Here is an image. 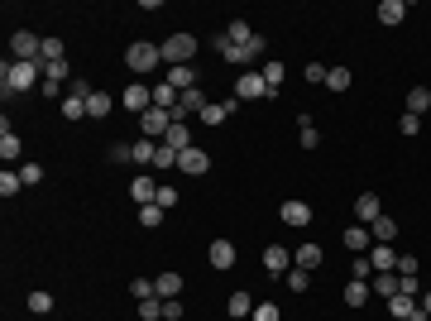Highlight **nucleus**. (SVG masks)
Masks as SVG:
<instances>
[{
    "label": "nucleus",
    "mask_w": 431,
    "mask_h": 321,
    "mask_svg": "<svg viewBox=\"0 0 431 321\" xmlns=\"http://www.w3.org/2000/svg\"><path fill=\"white\" fill-rule=\"evenodd\" d=\"M168 86H177V91H192V86H201V77H196V67L187 62V67H168Z\"/></svg>",
    "instance_id": "dca6fc26"
},
{
    "label": "nucleus",
    "mask_w": 431,
    "mask_h": 321,
    "mask_svg": "<svg viewBox=\"0 0 431 321\" xmlns=\"http://www.w3.org/2000/svg\"><path fill=\"white\" fill-rule=\"evenodd\" d=\"M139 225H144V230H158V225H163V206H158V201L139 206Z\"/></svg>",
    "instance_id": "e433bc0d"
},
{
    "label": "nucleus",
    "mask_w": 431,
    "mask_h": 321,
    "mask_svg": "<svg viewBox=\"0 0 431 321\" xmlns=\"http://www.w3.org/2000/svg\"><path fill=\"white\" fill-rule=\"evenodd\" d=\"M177 201V187H168V182H158V206H163V211H168V206H173Z\"/></svg>",
    "instance_id": "603ef678"
},
{
    "label": "nucleus",
    "mask_w": 431,
    "mask_h": 321,
    "mask_svg": "<svg viewBox=\"0 0 431 321\" xmlns=\"http://www.w3.org/2000/svg\"><path fill=\"white\" fill-rule=\"evenodd\" d=\"M225 39L235 43V48H245V43L254 39V29H250V24H245V20H235V24H230V29H225Z\"/></svg>",
    "instance_id": "a19ab883"
},
{
    "label": "nucleus",
    "mask_w": 431,
    "mask_h": 321,
    "mask_svg": "<svg viewBox=\"0 0 431 321\" xmlns=\"http://www.w3.org/2000/svg\"><path fill=\"white\" fill-rule=\"evenodd\" d=\"M354 216H359V225H374L384 216V201L374 197V192H359V197H354Z\"/></svg>",
    "instance_id": "f8f14e48"
},
{
    "label": "nucleus",
    "mask_w": 431,
    "mask_h": 321,
    "mask_svg": "<svg viewBox=\"0 0 431 321\" xmlns=\"http://www.w3.org/2000/svg\"><path fill=\"white\" fill-rule=\"evenodd\" d=\"M264 48H269V39H264V34H254V39L245 43V48H235V43L225 39V34H216V53L230 62V67H254V62L264 58Z\"/></svg>",
    "instance_id": "f257e3e1"
},
{
    "label": "nucleus",
    "mask_w": 431,
    "mask_h": 321,
    "mask_svg": "<svg viewBox=\"0 0 431 321\" xmlns=\"http://www.w3.org/2000/svg\"><path fill=\"white\" fill-rule=\"evenodd\" d=\"M225 312H230V321H250V317H254V298H250V293L240 288V293H230Z\"/></svg>",
    "instance_id": "2eb2a0df"
},
{
    "label": "nucleus",
    "mask_w": 431,
    "mask_h": 321,
    "mask_svg": "<svg viewBox=\"0 0 431 321\" xmlns=\"http://www.w3.org/2000/svg\"><path fill=\"white\" fill-rule=\"evenodd\" d=\"M82 116H86V96H72V91H67V96H62V120H82Z\"/></svg>",
    "instance_id": "c9c22d12"
},
{
    "label": "nucleus",
    "mask_w": 431,
    "mask_h": 321,
    "mask_svg": "<svg viewBox=\"0 0 431 321\" xmlns=\"http://www.w3.org/2000/svg\"><path fill=\"white\" fill-rule=\"evenodd\" d=\"M111 111H116V101L106 96V91H91V96H86V116H91V120H106Z\"/></svg>",
    "instance_id": "393cba45"
},
{
    "label": "nucleus",
    "mask_w": 431,
    "mask_h": 321,
    "mask_svg": "<svg viewBox=\"0 0 431 321\" xmlns=\"http://www.w3.org/2000/svg\"><path fill=\"white\" fill-rule=\"evenodd\" d=\"M417 307H422V312L431 317V293H422V298H417Z\"/></svg>",
    "instance_id": "4d7b16f0"
},
{
    "label": "nucleus",
    "mask_w": 431,
    "mask_h": 321,
    "mask_svg": "<svg viewBox=\"0 0 431 321\" xmlns=\"http://www.w3.org/2000/svg\"><path fill=\"white\" fill-rule=\"evenodd\" d=\"M43 81H58V86H67V81H72V67H67V58H62V62H43Z\"/></svg>",
    "instance_id": "473e14b6"
},
{
    "label": "nucleus",
    "mask_w": 431,
    "mask_h": 321,
    "mask_svg": "<svg viewBox=\"0 0 431 321\" xmlns=\"http://www.w3.org/2000/svg\"><path fill=\"white\" fill-rule=\"evenodd\" d=\"M398 135H422V116H408V111H403V120H398Z\"/></svg>",
    "instance_id": "09e8293b"
},
{
    "label": "nucleus",
    "mask_w": 431,
    "mask_h": 321,
    "mask_svg": "<svg viewBox=\"0 0 431 321\" xmlns=\"http://www.w3.org/2000/svg\"><path fill=\"white\" fill-rule=\"evenodd\" d=\"M149 106H154V86H144V81H130V86H125V111H139V116H144Z\"/></svg>",
    "instance_id": "1a4fd4ad"
},
{
    "label": "nucleus",
    "mask_w": 431,
    "mask_h": 321,
    "mask_svg": "<svg viewBox=\"0 0 431 321\" xmlns=\"http://www.w3.org/2000/svg\"><path fill=\"white\" fill-rule=\"evenodd\" d=\"M20 187H24V178H20V173H10V168L0 173V197H15Z\"/></svg>",
    "instance_id": "37998d69"
},
{
    "label": "nucleus",
    "mask_w": 431,
    "mask_h": 321,
    "mask_svg": "<svg viewBox=\"0 0 431 321\" xmlns=\"http://www.w3.org/2000/svg\"><path fill=\"white\" fill-rule=\"evenodd\" d=\"M177 101H182V91H177V86H168V81H158V86H154V106L177 111Z\"/></svg>",
    "instance_id": "c85d7f7f"
},
{
    "label": "nucleus",
    "mask_w": 431,
    "mask_h": 321,
    "mask_svg": "<svg viewBox=\"0 0 431 321\" xmlns=\"http://www.w3.org/2000/svg\"><path fill=\"white\" fill-rule=\"evenodd\" d=\"M398 278H417V259H412V254L398 259Z\"/></svg>",
    "instance_id": "864d4df0"
},
{
    "label": "nucleus",
    "mask_w": 431,
    "mask_h": 321,
    "mask_svg": "<svg viewBox=\"0 0 431 321\" xmlns=\"http://www.w3.org/2000/svg\"><path fill=\"white\" fill-rule=\"evenodd\" d=\"M369 235H374V244H388L393 235H398V221H393V216H379V221L369 225Z\"/></svg>",
    "instance_id": "c756f323"
},
{
    "label": "nucleus",
    "mask_w": 431,
    "mask_h": 321,
    "mask_svg": "<svg viewBox=\"0 0 431 321\" xmlns=\"http://www.w3.org/2000/svg\"><path fill=\"white\" fill-rule=\"evenodd\" d=\"M29 312H34V317H43V312H53V293H43V288H34V293H29Z\"/></svg>",
    "instance_id": "ea45409f"
},
{
    "label": "nucleus",
    "mask_w": 431,
    "mask_h": 321,
    "mask_svg": "<svg viewBox=\"0 0 431 321\" xmlns=\"http://www.w3.org/2000/svg\"><path fill=\"white\" fill-rule=\"evenodd\" d=\"M297 130H302V135H297V144H302V149H316V144H321V130L312 125V116H302V120H297Z\"/></svg>",
    "instance_id": "72a5a7b5"
},
{
    "label": "nucleus",
    "mask_w": 431,
    "mask_h": 321,
    "mask_svg": "<svg viewBox=\"0 0 431 321\" xmlns=\"http://www.w3.org/2000/svg\"><path fill=\"white\" fill-rule=\"evenodd\" d=\"M369 264H374V274H393V264H398L393 244H374V249H369Z\"/></svg>",
    "instance_id": "412c9836"
},
{
    "label": "nucleus",
    "mask_w": 431,
    "mask_h": 321,
    "mask_svg": "<svg viewBox=\"0 0 431 321\" xmlns=\"http://www.w3.org/2000/svg\"><path fill=\"white\" fill-rule=\"evenodd\" d=\"M20 178H24V187H39V182H43V168H39V163H20Z\"/></svg>",
    "instance_id": "8fccbe9b"
},
{
    "label": "nucleus",
    "mask_w": 431,
    "mask_h": 321,
    "mask_svg": "<svg viewBox=\"0 0 431 321\" xmlns=\"http://www.w3.org/2000/svg\"><path fill=\"white\" fill-rule=\"evenodd\" d=\"M283 283H288V288H293V293H307V288H312V274H307V269H288V274H283Z\"/></svg>",
    "instance_id": "4c0bfd02"
},
{
    "label": "nucleus",
    "mask_w": 431,
    "mask_h": 321,
    "mask_svg": "<svg viewBox=\"0 0 431 321\" xmlns=\"http://www.w3.org/2000/svg\"><path fill=\"white\" fill-rule=\"evenodd\" d=\"M125 62H130V72H154V67H163V48L149 39H135L125 48Z\"/></svg>",
    "instance_id": "7ed1b4c3"
},
{
    "label": "nucleus",
    "mask_w": 431,
    "mask_h": 321,
    "mask_svg": "<svg viewBox=\"0 0 431 321\" xmlns=\"http://www.w3.org/2000/svg\"><path fill=\"white\" fill-rule=\"evenodd\" d=\"M10 53L20 62H39V53H43V39L39 34H29V29H20L15 39H10Z\"/></svg>",
    "instance_id": "0eeeda50"
},
{
    "label": "nucleus",
    "mask_w": 431,
    "mask_h": 321,
    "mask_svg": "<svg viewBox=\"0 0 431 321\" xmlns=\"http://www.w3.org/2000/svg\"><path fill=\"white\" fill-rule=\"evenodd\" d=\"M250 321H278V302H254V317Z\"/></svg>",
    "instance_id": "3c124183"
},
{
    "label": "nucleus",
    "mask_w": 431,
    "mask_h": 321,
    "mask_svg": "<svg viewBox=\"0 0 431 321\" xmlns=\"http://www.w3.org/2000/svg\"><path fill=\"white\" fill-rule=\"evenodd\" d=\"M431 111V91L427 86H412L408 91V116H427Z\"/></svg>",
    "instance_id": "cd10ccee"
},
{
    "label": "nucleus",
    "mask_w": 431,
    "mask_h": 321,
    "mask_svg": "<svg viewBox=\"0 0 431 321\" xmlns=\"http://www.w3.org/2000/svg\"><path fill=\"white\" fill-rule=\"evenodd\" d=\"M130 298H135V302L158 298V293H154V278H135V283H130Z\"/></svg>",
    "instance_id": "79ce46f5"
},
{
    "label": "nucleus",
    "mask_w": 431,
    "mask_h": 321,
    "mask_svg": "<svg viewBox=\"0 0 431 321\" xmlns=\"http://www.w3.org/2000/svg\"><path fill=\"white\" fill-rule=\"evenodd\" d=\"M62 58H67L62 39H58V34H48V39H43V53H39V67H43V62H62Z\"/></svg>",
    "instance_id": "7c9ffc66"
},
{
    "label": "nucleus",
    "mask_w": 431,
    "mask_h": 321,
    "mask_svg": "<svg viewBox=\"0 0 431 321\" xmlns=\"http://www.w3.org/2000/svg\"><path fill=\"white\" fill-rule=\"evenodd\" d=\"M196 58V39L192 34H173V39H163V67H187Z\"/></svg>",
    "instance_id": "20e7f679"
},
{
    "label": "nucleus",
    "mask_w": 431,
    "mask_h": 321,
    "mask_svg": "<svg viewBox=\"0 0 431 321\" xmlns=\"http://www.w3.org/2000/svg\"><path fill=\"white\" fill-rule=\"evenodd\" d=\"M408 20V5H403V0H384V5H379V24H403Z\"/></svg>",
    "instance_id": "b1692460"
},
{
    "label": "nucleus",
    "mask_w": 431,
    "mask_h": 321,
    "mask_svg": "<svg viewBox=\"0 0 431 321\" xmlns=\"http://www.w3.org/2000/svg\"><path fill=\"white\" fill-rule=\"evenodd\" d=\"M154 168H177V149H168V144L158 140V154H154Z\"/></svg>",
    "instance_id": "49530a36"
},
{
    "label": "nucleus",
    "mask_w": 431,
    "mask_h": 321,
    "mask_svg": "<svg viewBox=\"0 0 431 321\" xmlns=\"http://www.w3.org/2000/svg\"><path fill=\"white\" fill-rule=\"evenodd\" d=\"M24 154V144H20V135H10V130H5V135H0V159L5 163H15Z\"/></svg>",
    "instance_id": "f704fd0d"
},
{
    "label": "nucleus",
    "mask_w": 431,
    "mask_h": 321,
    "mask_svg": "<svg viewBox=\"0 0 431 321\" xmlns=\"http://www.w3.org/2000/svg\"><path fill=\"white\" fill-rule=\"evenodd\" d=\"M206 259H211V269H220V274H225V269H235V259H240L235 240H216V244H211V254H206Z\"/></svg>",
    "instance_id": "ddd939ff"
},
{
    "label": "nucleus",
    "mask_w": 431,
    "mask_h": 321,
    "mask_svg": "<svg viewBox=\"0 0 431 321\" xmlns=\"http://www.w3.org/2000/svg\"><path fill=\"white\" fill-rule=\"evenodd\" d=\"M369 288H374V293H379L384 302H388L393 293H398V278H393V274H374V278H369Z\"/></svg>",
    "instance_id": "58836bf2"
},
{
    "label": "nucleus",
    "mask_w": 431,
    "mask_h": 321,
    "mask_svg": "<svg viewBox=\"0 0 431 321\" xmlns=\"http://www.w3.org/2000/svg\"><path fill=\"white\" fill-rule=\"evenodd\" d=\"M259 96H274V91H269V81H264V72H240L235 101H259Z\"/></svg>",
    "instance_id": "423d86ee"
},
{
    "label": "nucleus",
    "mask_w": 431,
    "mask_h": 321,
    "mask_svg": "<svg viewBox=\"0 0 431 321\" xmlns=\"http://www.w3.org/2000/svg\"><path fill=\"white\" fill-rule=\"evenodd\" d=\"M39 81V62H20V58H10L5 67H0V96L10 101L15 91H29Z\"/></svg>",
    "instance_id": "f03ea898"
},
{
    "label": "nucleus",
    "mask_w": 431,
    "mask_h": 321,
    "mask_svg": "<svg viewBox=\"0 0 431 321\" xmlns=\"http://www.w3.org/2000/svg\"><path fill=\"white\" fill-rule=\"evenodd\" d=\"M369 298H374V288H369V283H359V278H350V283H345V307H354V312H359V307H364Z\"/></svg>",
    "instance_id": "4be33fe9"
},
{
    "label": "nucleus",
    "mask_w": 431,
    "mask_h": 321,
    "mask_svg": "<svg viewBox=\"0 0 431 321\" xmlns=\"http://www.w3.org/2000/svg\"><path fill=\"white\" fill-rule=\"evenodd\" d=\"M412 312H417V298H412V293H393L388 298V321H408Z\"/></svg>",
    "instance_id": "f3484780"
},
{
    "label": "nucleus",
    "mask_w": 431,
    "mask_h": 321,
    "mask_svg": "<svg viewBox=\"0 0 431 321\" xmlns=\"http://www.w3.org/2000/svg\"><path fill=\"white\" fill-rule=\"evenodd\" d=\"M177 168H182V173H192V178H201V173H206V168H211V159H206V149H182V154H177Z\"/></svg>",
    "instance_id": "9b49d317"
},
{
    "label": "nucleus",
    "mask_w": 431,
    "mask_h": 321,
    "mask_svg": "<svg viewBox=\"0 0 431 321\" xmlns=\"http://www.w3.org/2000/svg\"><path fill=\"white\" fill-rule=\"evenodd\" d=\"M158 154V140H135L130 144V163H154Z\"/></svg>",
    "instance_id": "2f4dec72"
},
{
    "label": "nucleus",
    "mask_w": 431,
    "mask_h": 321,
    "mask_svg": "<svg viewBox=\"0 0 431 321\" xmlns=\"http://www.w3.org/2000/svg\"><path fill=\"white\" fill-rule=\"evenodd\" d=\"M111 163H130V144H111Z\"/></svg>",
    "instance_id": "6e6d98bb"
},
{
    "label": "nucleus",
    "mask_w": 431,
    "mask_h": 321,
    "mask_svg": "<svg viewBox=\"0 0 431 321\" xmlns=\"http://www.w3.org/2000/svg\"><path fill=\"white\" fill-rule=\"evenodd\" d=\"M163 321H182V302H177V298L163 302Z\"/></svg>",
    "instance_id": "5fc2aeb1"
},
{
    "label": "nucleus",
    "mask_w": 431,
    "mask_h": 321,
    "mask_svg": "<svg viewBox=\"0 0 431 321\" xmlns=\"http://www.w3.org/2000/svg\"><path fill=\"white\" fill-rule=\"evenodd\" d=\"M139 317H144V321H163V298H149V302H139Z\"/></svg>",
    "instance_id": "a18cd8bd"
},
{
    "label": "nucleus",
    "mask_w": 431,
    "mask_h": 321,
    "mask_svg": "<svg viewBox=\"0 0 431 321\" xmlns=\"http://www.w3.org/2000/svg\"><path fill=\"white\" fill-rule=\"evenodd\" d=\"M235 106H240L235 96H230V101H206V106H201V125H225Z\"/></svg>",
    "instance_id": "4468645a"
},
{
    "label": "nucleus",
    "mask_w": 431,
    "mask_h": 321,
    "mask_svg": "<svg viewBox=\"0 0 431 321\" xmlns=\"http://www.w3.org/2000/svg\"><path fill=\"white\" fill-rule=\"evenodd\" d=\"M326 86H331V91H345V86H350V67H331V72H326Z\"/></svg>",
    "instance_id": "c03bdc74"
},
{
    "label": "nucleus",
    "mask_w": 431,
    "mask_h": 321,
    "mask_svg": "<svg viewBox=\"0 0 431 321\" xmlns=\"http://www.w3.org/2000/svg\"><path fill=\"white\" fill-rule=\"evenodd\" d=\"M264 269H269L274 278H283V274L293 269V254H288L283 244H264Z\"/></svg>",
    "instance_id": "9d476101"
},
{
    "label": "nucleus",
    "mask_w": 431,
    "mask_h": 321,
    "mask_svg": "<svg viewBox=\"0 0 431 321\" xmlns=\"http://www.w3.org/2000/svg\"><path fill=\"white\" fill-rule=\"evenodd\" d=\"M154 293H158L163 302L177 298V293H182V274H158V278H154Z\"/></svg>",
    "instance_id": "a878e982"
},
{
    "label": "nucleus",
    "mask_w": 431,
    "mask_h": 321,
    "mask_svg": "<svg viewBox=\"0 0 431 321\" xmlns=\"http://www.w3.org/2000/svg\"><path fill=\"white\" fill-rule=\"evenodd\" d=\"M259 72H264V81H269V91H274V96H278V86H283V77H288V67H283V62H278V58H269V62H264V67H259Z\"/></svg>",
    "instance_id": "bb28decb"
},
{
    "label": "nucleus",
    "mask_w": 431,
    "mask_h": 321,
    "mask_svg": "<svg viewBox=\"0 0 431 321\" xmlns=\"http://www.w3.org/2000/svg\"><path fill=\"white\" fill-rule=\"evenodd\" d=\"M293 264H297V269H307V274L321 269V244H297V249H293Z\"/></svg>",
    "instance_id": "6ab92c4d"
},
{
    "label": "nucleus",
    "mask_w": 431,
    "mask_h": 321,
    "mask_svg": "<svg viewBox=\"0 0 431 321\" xmlns=\"http://www.w3.org/2000/svg\"><path fill=\"white\" fill-rule=\"evenodd\" d=\"M163 144L177 149V154H182V149H192V130H187V120H173V130L163 135Z\"/></svg>",
    "instance_id": "aec40b11"
},
{
    "label": "nucleus",
    "mask_w": 431,
    "mask_h": 321,
    "mask_svg": "<svg viewBox=\"0 0 431 321\" xmlns=\"http://www.w3.org/2000/svg\"><path fill=\"white\" fill-rule=\"evenodd\" d=\"M326 72H331V67H321V62H307V67H302V77L312 81V86H326Z\"/></svg>",
    "instance_id": "de8ad7c7"
},
{
    "label": "nucleus",
    "mask_w": 431,
    "mask_h": 321,
    "mask_svg": "<svg viewBox=\"0 0 431 321\" xmlns=\"http://www.w3.org/2000/svg\"><path fill=\"white\" fill-rule=\"evenodd\" d=\"M130 197H135L139 206H149V201H158V182L154 178H135L130 182Z\"/></svg>",
    "instance_id": "5701e85b"
},
{
    "label": "nucleus",
    "mask_w": 431,
    "mask_h": 321,
    "mask_svg": "<svg viewBox=\"0 0 431 321\" xmlns=\"http://www.w3.org/2000/svg\"><path fill=\"white\" fill-rule=\"evenodd\" d=\"M345 244H350V254H369V249H374L369 225H350V230H345Z\"/></svg>",
    "instance_id": "a211bd4d"
},
{
    "label": "nucleus",
    "mask_w": 431,
    "mask_h": 321,
    "mask_svg": "<svg viewBox=\"0 0 431 321\" xmlns=\"http://www.w3.org/2000/svg\"><path fill=\"white\" fill-rule=\"evenodd\" d=\"M278 221L283 225H293V230H302V225H312V206H307V201H283V206H278Z\"/></svg>",
    "instance_id": "6e6552de"
},
{
    "label": "nucleus",
    "mask_w": 431,
    "mask_h": 321,
    "mask_svg": "<svg viewBox=\"0 0 431 321\" xmlns=\"http://www.w3.org/2000/svg\"><path fill=\"white\" fill-rule=\"evenodd\" d=\"M139 130H144V140H163V135L173 130V111H163V106H149V111L139 116Z\"/></svg>",
    "instance_id": "39448f33"
}]
</instances>
